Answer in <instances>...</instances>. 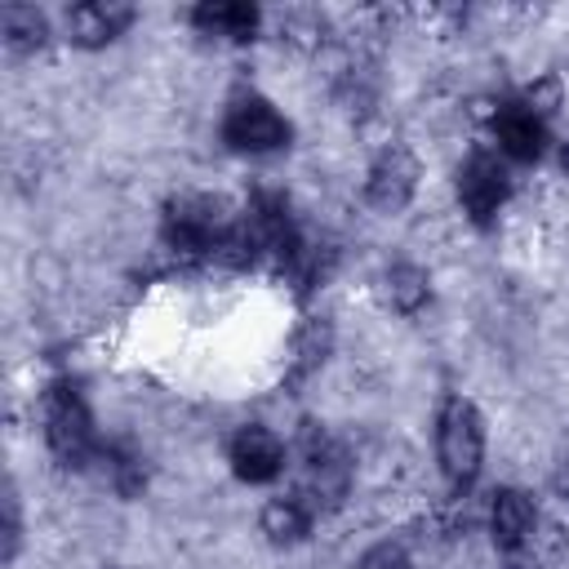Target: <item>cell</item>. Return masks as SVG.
I'll list each match as a JSON object with an SVG mask.
<instances>
[{
	"mask_svg": "<svg viewBox=\"0 0 569 569\" xmlns=\"http://www.w3.org/2000/svg\"><path fill=\"white\" fill-rule=\"evenodd\" d=\"M440 467L453 485H471L476 471H480V458H485V427H480V413L471 409V400H449L445 413H440Z\"/></svg>",
	"mask_w": 569,
	"mask_h": 569,
	"instance_id": "6da1fadb",
	"label": "cell"
},
{
	"mask_svg": "<svg viewBox=\"0 0 569 569\" xmlns=\"http://www.w3.org/2000/svg\"><path fill=\"white\" fill-rule=\"evenodd\" d=\"M44 436H49V449L67 467H84L93 458V422H89L84 400L71 387H53L44 396Z\"/></svg>",
	"mask_w": 569,
	"mask_h": 569,
	"instance_id": "7a4b0ae2",
	"label": "cell"
},
{
	"mask_svg": "<svg viewBox=\"0 0 569 569\" xmlns=\"http://www.w3.org/2000/svg\"><path fill=\"white\" fill-rule=\"evenodd\" d=\"M222 133H227V142L236 147V151H280L284 142H289V124H284V116L271 107V102H262V98H240V102H231V111H227V120H222Z\"/></svg>",
	"mask_w": 569,
	"mask_h": 569,
	"instance_id": "3957f363",
	"label": "cell"
},
{
	"mask_svg": "<svg viewBox=\"0 0 569 569\" xmlns=\"http://www.w3.org/2000/svg\"><path fill=\"white\" fill-rule=\"evenodd\" d=\"M413 187H418V160H413L405 147H387V151L373 160L365 191H369V204H378L382 213H396V209L409 204Z\"/></svg>",
	"mask_w": 569,
	"mask_h": 569,
	"instance_id": "277c9868",
	"label": "cell"
},
{
	"mask_svg": "<svg viewBox=\"0 0 569 569\" xmlns=\"http://www.w3.org/2000/svg\"><path fill=\"white\" fill-rule=\"evenodd\" d=\"M458 200L476 222H489L507 200V173L493 156H471L458 173Z\"/></svg>",
	"mask_w": 569,
	"mask_h": 569,
	"instance_id": "5b68a950",
	"label": "cell"
},
{
	"mask_svg": "<svg viewBox=\"0 0 569 569\" xmlns=\"http://www.w3.org/2000/svg\"><path fill=\"white\" fill-rule=\"evenodd\" d=\"M284 462V449L280 440L267 431V427H244L236 440H231V467L240 480L258 485V480H271Z\"/></svg>",
	"mask_w": 569,
	"mask_h": 569,
	"instance_id": "8992f818",
	"label": "cell"
},
{
	"mask_svg": "<svg viewBox=\"0 0 569 569\" xmlns=\"http://www.w3.org/2000/svg\"><path fill=\"white\" fill-rule=\"evenodd\" d=\"M133 9L129 4H111V0H89V4H76L67 13V27H71V40L84 44V49H98L107 40H116L124 27H129Z\"/></svg>",
	"mask_w": 569,
	"mask_h": 569,
	"instance_id": "52a82bcc",
	"label": "cell"
},
{
	"mask_svg": "<svg viewBox=\"0 0 569 569\" xmlns=\"http://www.w3.org/2000/svg\"><path fill=\"white\" fill-rule=\"evenodd\" d=\"M533 502H529V493H520V489H502L498 498H493V511H489V529H493V542L502 547V551H511V547H520V542H529V533H533Z\"/></svg>",
	"mask_w": 569,
	"mask_h": 569,
	"instance_id": "ba28073f",
	"label": "cell"
},
{
	"mask_svg": "<svg viewBox=\"0 0 569 569\" xmlns=\"http://www.w3.org/2000/svg\"><path fill=\"white\" fill-rule=\"evenodd\" d=\"M498 142L516 160H533L542 151V120L529 116L525 107H502L498 111Z\"/></svg>",
	"mask_w": 569,
	"mask_h": 569,
	"instance_id": "9c48e42d",
	"label": "cell"
},
{
	"mask_svg": "<svg viewBox=\"0 0 569 569\" xmlns=\"http://www.w3.org/2000/svg\"><path fill=\"white\" fill-rule=\"evenodd\" d=\"M191 18H196L200 31H209V36H231V40H249L253 27H258V9H249V4H204V9H196Z\"/></svg>",
	"mask_w": 569,
	"mask_h": 569,
	"instance_id": "30bf717a",
	"label": "cell"
},
{
	"mask_svg": "<svg viewBox=\"0 0 569 569\" xmlns=\"http://www.w3.org/2000/svg\"><path fill=\"white\" fill-rule=\"evenodd\" d=\"M382 298L396 307V311H405V316H413L427 298H431V284H427V271H418V267H409V262H400V267H391L387 276H382Z\"/></svg>",
	"mask_w": 569,
	"mask_h": 569,
	"instance_id": "8fae6325",
	"label": "cell"
},
{
	"mask_svg": "<svg viewBox=\"0 0 569 569\" xmlns=\"http://www.w3.org/2000/svg\"><path fill=\"white\" fill-rule=\"evenodd\" d=\"M262 533L271 542H298L307 533V507L298 498H271L262 507Z\"/></svg>",
	"mask_w": 569,
	"mask_h": 569,
	"instance_id": "7c38bea8",
	"label": "cell"
},
{
	"mask_svg": "<svg viewBox=\"0 0 569 569\" xmlns=\"http://www.w3.org/2000/svg\"><path fill=\"white\" fill-rule=\"evenodd\" d=\"M4 44L13 53H27V49H40L44 44V18L27 4H9L4 9Z\"/></svg>",
	"mask_w": 569,
	"mask_h": 569,
	"instance_id": "4fadbf2b",
	"label": "cell"
},
{
	"mask_svg": "<svg viewBox=\"0 0 569 569\" xmlns=\"http://www.w3.org/2000/svg\"><path fill=\"white\" fill-rule=\"evenodd\" d=\"M325 351H329V325L325 320H307L302 333L293 338V378L311 373L325 360Z\"/></svg>",
	"mask_w": 569,
	"mask_h": 569,
	"instance_id": "5bb4252c",
	"label": "cell"
},
{
	"mask_svg": "<svg viewBox=\"0 0 569 569\" xmlns=\"http://www.w3.org/2000/svg\"><path fill=\"white\" fill-rule=\"evenodd\" d=\"M520 107H525L529 116H538V120H542V116H551V111L560 107V80H551V76H547V80L529 84V89H525V102H520Z\"/></svg>",
	"mask_w": 569,
	"mask_h": 569,
	"instance_id": "9a60e30c",
	"label": "cell"
},
{
	"mask_svg": "<svg viewBox=\"0 0 569 569\" xmlns=\"http://www.w3.org/2000/svg\"><path fill=\"white\" fill-rule=\"evenodd\" d=\"M360 569H413V565H409L405 547H396V542H378V547H369V551L360 556Z\"/></svg>",
	"mask_w": 569,
	"mask_h": 569,
	"instance_id": "2e32d148",
	"label": "cell"
},
{
	"mask_svg": "<svg viewBox=\"0 0 569 569\" xmlns=\"http://www.w3.org/2000/svg\"><path fill=\"white\" fill-rule=\"evenodd\" d=\"M556 489H560V493H569V458L556 467Z\"/></svg>",
	"mask_w": 569,
	"mask_h": 569,
	"instance_id": "e0dca14e",
	"label": "cell"
},
{
	"mask_svg": "<svg viewBox=\"0 0 569 569\" xmlns=\"http://www.w3.org/2000/svg\"><path fill=\"white\" fill-rule=\"evenodd\" d=\"M560 160H565V169H569V142H565V156H560Z\"/></svg>",
	"mask_w": 569,
	"mask_h": 569,
	"instance_id": "ac0fdd59",
	"label": "cell"
}]
</instances>
